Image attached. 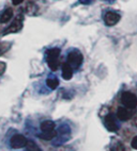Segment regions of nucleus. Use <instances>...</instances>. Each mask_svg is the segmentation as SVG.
<instances>
[{"label": "nucleus", "instance_id": "obj_6", "mask_svg": "<svg viewBox=\"0 0 137 151\" xmlns=\"http://www.w3.org/2000/svg\"><path fill=\"white\" fill-rule=\"evenodd\" d=\"M120 18H121V16L118 13L109 11L104 15V22L108 27H112V26H115V24H118Z\"/></svg>", "mask_w": 137, "mask_h": 151}, {"label": "nucleus", "instance_id": "obj_9", "mask_svg": "<svg viewBox=\"0 0 137 151\" xmlns=\"http://www.w3.org/2000/svg\"><path fill=\"white\" fill-rule=\"evenodd\" d=\"M25 13L29 16H34L39 14V6L34 1H29L25 6Z\"/></svg>", "mask_w": 137, "mask_h": 151}, {"label": "nucleus", "instance_id": "obj_14", "mask_svg": "<svg viewBox=\"0 0 137 151\" xmlns=\"http://www.w3.org/2000/svg\"><path fill=\"white\" fill-rule=\"evenodd\" d=\"M47 86L50 87V89H56L57 86L59 85V80H58L56 77H52V78H48L46 80Z\"/></svg>", "mask_w": 137, "mask_h": 151}, {"label": "nucleus", "instance_id": "obj_17", "mask_svg": "<svg viewBox=\"0 0 137 151\" xmlns=\"http://www.w3.org/2000/svg\"><path fill=\"white\" fill-rule=\"evenodd\" d=\"M133 117V124H134L135 127H137V112L134 114V116H132Z\"/></svg>", "mask_w": 137, "mask_h": 151}, {"label": "nucleus", "instance_id": "obj_10", "mask_svg": "<svg viewBox=\"0 0 137 151\" xmlns=\"http://www.w3.org/2000/svg\"><path fill=\"white\" fill-rule=\"evenodd\" d=\"M13 10L11 8H8L6 9L2 13L0 14V24H7L11 20V18L13 17Z\"/></svg>", "mask_w": 137, "mask_h": 151}, {"label": "nucleus", "instance_id": "obj_12", "mask_svg": "<svg viewBox=\"0 0 137 151\" xmlns=\"http://www.w3.org/2000/svg\"><path fill=\"white\" fill-rule=\"evenodd\" d=\"M57 136V131L55 129L50 131H43L42 134H40V137L44 140H52Z\"/></svg>", "mask_w": 137, "mask_h": 151}, {"label": "nucleus", "instance_id": "obj_5", "mask_svg": "<svg viewBox=\"0 0 137 151\" xmlns=\"http://www.w3.org/2000/svg\"><path fill=\"white\" fill-rule=\"evenodd\" d=\"M27 139L24 135L22 134H15L13 135L10 139V145L13 149H20L23 147H25Z\"/></svg>", "mask_w": 137, "mask_h": 151}, {"label": "nucleus", "instance_id": "obj_18", "mask_svg": "<svg viewBox=\"0 0 137 151\" xmlns=\"http://www.w3.org/2000/svg\"><path fill=\"white\" fill-rule=\"evenodd\" d=\"M23 1H24V0H12V3H13L14 6H18V4H20Z\"/></svg>", "mask_w": 137, "mask_h": 151}, {"label": "nucleus", "instance_id": "obj_20", "mask_svg": "<svg viewBox=\"0 0 137 151\" xmlns=\"http://www.w3.org/2000/svg\"><path fill=\"white\" fill-rule=\"evenodd\" d=\"M91 1L92 0H79V2L82 4H89V3H91Z\"/></svg>", "mask_w": 137, "mask_h": 151}, {"label": "nucleus", "instance_id": "obj_7", "mask_svg": "<svg viewBox=\"0 0 137 151\" xmlns=\"http://www.w3.org/2000/svg\"><path fill=\"white\" fill-rule=\"evenodd\" d=\"M104 124L106 129L110 132H116L118 131V124L116 122L115 116L112 114H108L106 117L104 118Z\"/></svg>", "mask_w": 137, "mask_h": 151}, {"label": "nucleus", "instance_id": "obj_13", "mask_svg": "<svg viewBox=\"0 0 137 151\" xmlns=\"http://www.w3.org/2000/svg\"><path fill=\"white\" fill-rule=\"evenodd\" d=\"M55 129V122L52 120H45L41 124V130L42 131H50Z\"/></svg>", "mask_w": 137, "mask_h": 151}, {"label": "nucleus", "instance_id": "obj_8", "mask_svg": "<svg viewBox=\"0 0 137 151\" xmlns=\"http://www.w3.org/2000/svg\"><path fill=\"white\" fill-rule=\"evenodd\" d=\"M133 116V113L131 112V110L125 106H120V108L117 110V117L118 119H120L121 122H128L132 118Z\"/></svg>", "mask_w": 137, "mask_h": 151}, {"label": "nucleus", "instance_id": "obj_2", "mask_svg": "<svg viewBox=\"0 0 137 151\" xmlns=\"http://www.w3.org/2000/svg\"><path fill=\"white\" fill-rule=\"evenodd\" d=\"M121 103L125 106V108L133 110L137 106V97L136 95H134L131 92H124L121 95Z\"/></svg>", "mask_w": 137, "mask_h": 151}, {"label": "nucleus", "instance_id": "obj_21", "mask_svg": "<svg viewBox=\"0 0 137 151\" xmlns=\"http://www.w3.org/2000/svg\"><path fill=\"white\" fill-rule=\"evenodd\" d=\"M109 1H110V2H112V1H114V0H109Z\"/></svg>", "mask_w": 137, "mask_h": 151}, {"label": "nucleus", "instance_id": "obj_19", "mask_svg": "<svg viewBox=\"0 0 137 151\" xmlns=\"http://www.w3.org/2000/svg\"><path fill=\"white\" fill-rule=\"evenodd\" d=\"M115 151H125V150H124V148L122 147V145H121V144H119V145L116 147V150Z\"/></svg>", "mask_w": 137, "mask_h": 151}, {"label": "nucleus", "instance_id": "obj_15", "mask_svg": "<svg viewBox=\"0 0 137 151\" xmlns=\"http://www.w3.org/2000/svg\"><path fill=\"white\" fill-rule=\"evenodd\" d=\"M26 150L27 151H42L38 145L32 140H27L26 143Z\"/></svg>", "mask_w": 137, "mask_h": 151}, {"label": "nucleus", "instance_id": "obj_3", "mask_svg": "<svg viewBox=\"0 0 137 151\" xmlns=\"http://www.w3.org/2000/svg\"><path fill=\"white\" fill-rule=\"evenodd\" d=\"M84 57L78 50H73L68 54V64L72 68H78L82 65Z\"/></svg>", "mask_w": 137, "mask_h": 151}, {"label": "nucleus", "instance_id": "obj_11", "mask_svg": "<svg viewBox=\"0 0 137 151\" xmlns=\"http://www.w3.org/2000/svg\"><path fill=\"white\" fill-rule=\"evenodd\" d=\"M73 77V68L68 64L63 63L62 64V78L64 80H70Z\"/></svg>", "mask_w": 137, "mask_h": 151}, {"label": "nucleus", "instance_id": "obj_1", "mask_svg": "<svg viewBox=\"0 0 137 151\" xmlns=\"http://www.w3.org/2000/svg\"><path fill=\"white\" fill-rule=\"evenodd\" d=\"M60 49L59 48H52L47 50L46 53V61L48 64V67L56 71L59 67V57H60Z\"/></svg>", "mask_w": 137, "mask_h": 151}, {"label": "nucleus", "instance_id": "obj_16", "mask_svg": "<svg viewBox=\"0 0 137 151\" xmlns=\"http://www.w3.org/2000/svg\"><path fill=\"white\" fill-rule=\"evenodd\" d=\"M131 146H132V148H133V149L137 150V136H135V137L133 138V139H132Z\"/></svg>", "mask_w": 137, "mask_h": 151}, {"label": "nucleus", "instance_id": "obj_4", "mask_svg": "<svg viewBox=\"0 0 137 151\" xmlns=\"http://www.w3.org/2000/svg\"><path fill=\"white\" fill-rule=\"evenodd\" d=\"M23 24H24V18H23L22 15H19L18 17L14 19V22H12L8 28H7L4 31H3L2 35H8L10 33H16L18 31H20L23 28Z\"/></svg>", "mask_w": 137, "mask_h": 151}]
</instances>
